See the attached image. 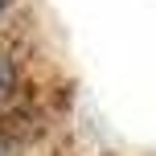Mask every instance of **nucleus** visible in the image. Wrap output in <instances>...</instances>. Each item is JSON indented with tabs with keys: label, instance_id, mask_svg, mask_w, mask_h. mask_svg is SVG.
Returning a JSON list of instances; mask_svg holds the SVG:
<instances>
[{
	"label": "nucleus",
	"instance_id": "f257e3e1",
	"mask_svg": "<svg viewBox=\"0 0 156 156\" xmlns=\"http://www.w3.org/2000/svg\"><path fill=\"white\" fill-rule=\"evenodd\" d=\"M21 140H25V115H21V111L0 115V156H8Z\"/></svg>",
	"mask_w": 156,
	"mask_h": 156
},
{
	"label": "nucleus",
	"instance_id": "f03ea898",
	"mask_svg": "<svg viewBox=\"0 0 156 156\" xmlns=\"http://www.w3.org/2000/svg\"><path fill=\"white\" fill-rule=\"evenodd\" d=\"M8 8H12V0H0V16H4V12H8Z\"/></svg>",
	"mask_w": 156,
	"mask_h": 156
}]
</instances>
